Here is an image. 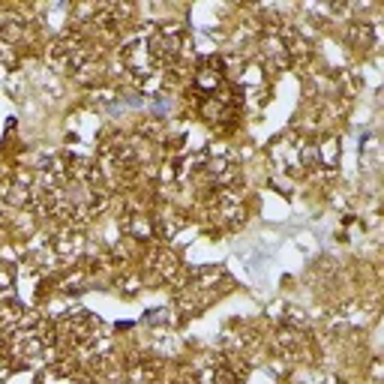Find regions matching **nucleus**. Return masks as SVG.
<instances>
[{"instance_id":"nucleus-1","label":"nucleus","mask_w":384,"mask_h":384,"mask_svg":"<svg viewBox=\"0 0 384 384\" xmlns=\"http://www.w3.org/2000/svg\"><path fill=\"white\" fill-rule=\"evenodd\" d=\"M141 264H144V270H148V276L153 282H162V286H168V282H177L180 276H184L180 258L168 250V246H148V252H144Z\"/></svg>"},{"instance_id":"nucleus-2","label":"nucleus","mask_w":384,"mask_h":384,"mask_svg":"<svg viewBox=\"0 0 384 384\" xmlns=\"http://www.w3.org/2000/svg\"><path fill=\"white\" fill-rule=\"evenodd\" d=\"M222 84H225V75H222L219 58H207L196 72H192V87H196L198 96H213Z\"/></svg>"},{"instance_id":"nucleus-3","label":"nucleus","mask_w":384,"mask_h":384,"mask_svg":"<svg viewBox=\"0 0 384 384\" xmlns=\"http://www.w3.org/2000/svg\"><path fill=\"white\" fill-rule=\"evenodd\" d=\"M51 252L63 258V262H78L84 252V237H82V229H60L58 234H54V241H51Z\"/></svg>"},{"instance_id":"nucleus-4","label":"nucleus","mask_w":384,"mask_h":384,"mask_svg":"<svg viewBox=\"0 0 384 384\" xmlns=\"http://www.w3.org/2000/svg\"><path fill=\"white\" fill-rule=\"evenodd\" d=\"M117 225H120L123 234L132 237V241H141V243L156 241V237H153V217H148L144 210H127L117 219Z\"/></svg>"},{"instance_id":"nucleus-5","label":"nucleus","mask_w":384,"mask_h":384,"mask_svg":"<svg viewBox=\"0 0 384 384\" xmlns=\"http://www.w3.org/2000/svg\"><path fill=\"white\" fill-rule=\"evenodd\" d=\"M180 229H184V217H180L177 210L162 207V210L153 217V237H156V241H162V243L174 241V234H177Z\"/></svg>"},{"instance_id":"nucleus-6","label":"nucleus","mask_w":384,"mask_h":384,"mask_svg":"<svg viewBox=\"0 0 384 384\" xmlns=\"http://www.w3.org/2000/svg\"><path fill=\"white\" fill-rule=\"evenodd\" d=\"M303 333L297 331V327H291V324H282L279 331L274 333V348L282 354V357H291V354H297L300 348H303Z\"/></svg>"},{"instance_id":"nucleus-7","label":"nucleus","mask_w":384,"mask_h":384,"mask_svg":"<svg viewBox=\"0 0 384 384\" xmlns=\"http://www.w3.org/2000/svg\"><path fill=\"white\" fill-rule=\"evenodd\" d=\"M162 372V364L156 357H148V360H132L129 369H127V378L132 384H153L156 378H160Z\"/></svg>"},{"instance_id":"nucleus-8","label":"nucleus","mask_w":384,"mask_h":384,"mask_svg":"<svg viewBox=\"0 0 384 384\" xmlns=\"http://www.w3.org/2000/svg\"><path fill=\"white\" fill-rule=\"evenodd\" d=\"M72 78L78 84H84V87H103L105 84V78H108V66H105V60L103 58H96V60H90V63H84L78 72H72Z\"/></svg>"},{"instance_id":"nucleus-9","label":"nucleus","mask_w":384,"mask_h":384,"mask_svg":"<svg viewBox=\"0 0 384 384\" xmlns=\"http://www.w3.org/2000/svg\"><path fill=\"white\" fill-rule=\"evenodd\" d=\"M345 37L360 51H369L372 45H376V30H372V25H366V21H352L345 30Z\"/></svg>"},{"instance_id":"nucleus-10","label":"nucleus","mask_w":384,"mask_h":384,"mask_svg":"<svg viewBox=\"0 0 384 384\" xmlns=\"http://www.w3.org/2000/svg\"><path fill=\"white\" fill-rule=\"evenodd\" d=\"M315 148H319V165H324V168H336V165H340V156H343L340 135H324L321 144H315Z\"/></svg>"},{"instance_id":"nucleus-11","label":"nucleus","mask_w":384,"mask_h":384,"mask_svg":"<svg viewBox=\"0 0 384 384\" xmlns=\"http://www.w3.org/2000/svg\"><path fill=\"white\" fill-rule=\"evenodd\" d=\"M297 151V165L303 168V172H312V168H319V148H315V141L309 139H300L295 144Z\"/></svg>"},{"instance_id":"nucleus-12","label":"nucleus","mask_w":384,"mask_h":384,"mask_svg":"<svg viewBox=\"0 0 384 384\" xmlns=\"http://www.w3.org/2000/svg\"><path fill=\"white\" fill-rule=\"evenodd\" d=\"M90 103H94L96 108H117L120 103V96H117V90L115 87H94L90 90Z\"/></svg>"},{"instance_id":"nucleus-13","label":"nucleus","mask_w":384,"mask_h":384,"mask_svg":"<svg viewBox=\"0 0 384 384\" xmlns=\"http://www.w3.org/2000/svg\"><path fill=\"white\" fill-rule=\"evenodd\" d=\"M141 286H144V276L141 274H132V270H127V274L117 276V291H123V297H135Z\"/></svg>"},{"instance_id":"nucleus-14","label":"nucleus","mask_w":384,"mask_h":384,"mask_svg":"<svg viewBox=\"0 0 384 384\" xmlns=\"http://www.w3.org/2000/svg\"><path fill=\"white\" fill-rule=\"evenodd\" d=\"M156 177H160V184H177L180 180V165H177V160H165L162 165H160V172H156Z\"/></svg>"},{"instance_id":"nucleus-15","label":"nucleus","mask_w":384,"mask_h":384,"mask_svg":"<svg viewBox=\"0 0 384 384\" xmlns=\"http://www.w3.org/2000/svg\"><path fill=\"white\" fill-rule=\"evenodd\" d=\"M372 378H381V360H372Z\"/></svg>"}]
</instances>
